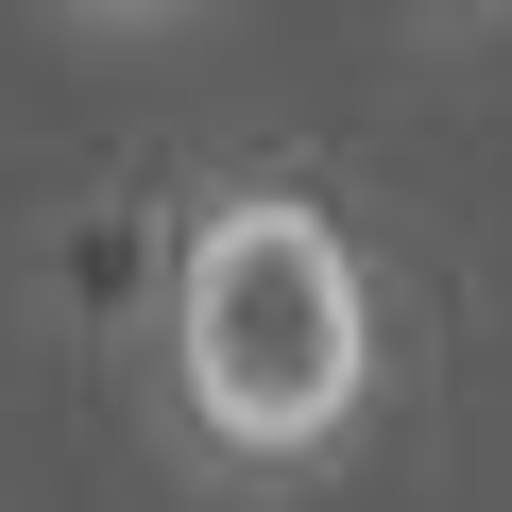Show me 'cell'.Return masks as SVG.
<instances>
[{
    "mask_svg": "<svg viewBox=\"0 0 512 512\" xmlns=\"http://www.w3.org/2000/svg\"><path fill=\"white\" fill-rule=\"evenodd\" d=\"M154 359H171V427L222 478H325L393 376V308H376L359 222L291 171H205L171 205Z\"/></svg>",
    "mask_w": 512,
    "mask_h": 512,
    "instance_id": "1",
    "label": "cell"
},
{
    "mask_svg": "<svg viewBox=\"0 0 512 512\" xmlns=\"http://www.w3.org/2000/svg\"><path fill=\"white\" fill-rule=\"evenodd\" d=\"M52 18H69V35H103V52H137V35H188L205 0H52Z\"/></svg>",
    "mask_w": 512,
    "mask_h": 512,
    "instance_id": "2",
    "label": "cell"
}]
</instances>
